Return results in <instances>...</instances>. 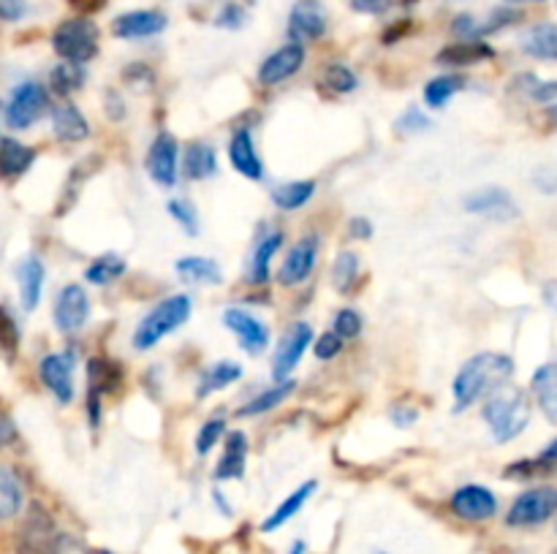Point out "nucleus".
<instances>
[{
    "instance_id": "f257e3e1",
    "label": "nucleus",
    "mask_w": 557,
    "mask_h": 554,
    "mask_svg": "<svg viewBox=\"0 0 557 554\" xmlns=\"http://www.w3.org/2000/svg\"><path fill=\"white\" fill-rule=\"evenodd\" d=\"M514 375V362L506 353H476L473 358L463 364V369L457 373L452 383L454 394V411L463 413L468 411L473 402H479L481 396H490L492 391L506 386V380Z\"/></svg>"
},
{
    "instance_id": "f03ea898",
    "label": "nucleus",
    "mask_w": 557,
    "mask_h": 554,
    "mask_svg": "<svg viewBox=\"0 0 557 554\" xmlns=\"http://www.w3.org/2000/svg\"><path fill=\"white\" fill-rule=\"evenodd\" d=\"M481 416H484L492 438H495L497 443H508V440L522 435V429L528 427V394H524L522 389H517V386H501V389H495L486 396L484 407H481Z\"/></svg>"
},
{
    "instance_id": "7ed1b4c3",
    "label": "nucleus",
    "mask_w": 557,
    "mask_h": 554,
    "mask_svg": "<svg viewBox=\"0 0 557 554\" xmlns=\"http://www.w3.org/2000/svg\"><path fill=\"white\" fill-rule=\"evenodd\" d=\"M188 318H191V299H188L186 293L164 299V302L155 304V307L144 315L142 324L137 326V331H134V348H137V351H150V348L159 345L166 335L180 329Z\"/></svg>"
},
{
    "instance_id": "20e7f679",
    "label": "nucleus",
    "mask_w": 557,
    "mask_h": 554,
    "mask_svg": "<svg viewBox=\"0 0 557 554\" xmlns=\"http://www.w3.org/2000/svg\"><path fill=\"white\" fill-rule=\"evenodd\" d=\"M52 49L66 63L85 65L88 60H93L99 54V27L88 16L61 22L55 27V33H52Z\"/></svg>"
},
{
    "instance_id": "39448f33",
    "label": "nucleus",
    "mask_w": 557,
    "mask_h": 554,
    "mask_svg": "<svg viewBox=\"0 0 557 554\" xmlns=\"http://www.w3.org/2000/svg\"><path fill=\"white\" fill-rule=\"evenodd\" d=\"M14 554H61V532L45 505L34 503L14 541Z\"/></svg>"
},
{
    "instance_id": "423d86ee",
    "label": "nucleus",
    "mask_w": 557,
    "mask_h": 554,
    "mask_svg": "<svg viewBox=\"0 0 557 554\" xmlns=\"http://www.w3.org/2000/svg\"><path fill=\"white\" fill-rule=\"evenodd\" d=\"M557 514V489L535 487L519 494L506 514L508 527H535Z\"/></svg>"
},
{
    "instance_id": "0eeeda50",
    "label": "nucleus",
    "mask_w": 557,
    "mask_h": 554,
    "mask_svg": "<svg viewBox=\"0 0 557 554\" xmlns=\"http://www.w3.org/2000/svg\"><path fill=\"white\" fill-rule=\"evenodd\" d=\"M50 112V92L39 81H25L12 92L7 103V125L14 130H25L39 117Z\"/></svg>"
},
{
    "instance_id": "6e6552de",
    "label": "nucleus",
    "mask_w": 557,
    "mask_h": 554,
    "mask_svg": "<svg viewBox=\"0 0 557 554\" xmlns=\"http://www.w3.org/2000/svg\"><path fill=\"white\" fill-rule=\"evenodd\" d=\"M144 163H148V174L153 177V182H159L161 188H175L177 174H180V144L169 130H161L155 136Z\"/></svg>"
},
{
    "instance_id": "1a4fd4ad",
    "label": "nucleus",
    "mask_w": 557,
    "mask_h": 554,
    "mask_svg": "<svg viewBox=\"0 0 557 554\" xmlns=\"http://www.w3.org/2000/svg\"><path fill=\"white\" fill-rule=\"evenodd\" d=\"M311 342H313V329L311 324H305V320H302V324H294L283 337H280L278 351H275V358H273L275 383L289 380V375L294 373V367L300 364V358L305 356Z\"/></svg>"
},
{
    "instance_id": "9d476101",
    "label": "nucleus",
    "mask_w": 557,
    "mask_h": 554,
    "mask_svg": "<svg viewBox=\"0 0 557 554\" xmlns=\"http://www.w3.org/2000/svg\"><path fill=\"white\" fill-rule=\"evenodd\" d=\"M463 204H465V212H470V215L490 217V221H497V223H508L519 217L517 201H514L511 193L503 188L476 190V193L465 196Z\"/></svg>"
},
{
    "instance_id": "9b49d317",
    "label": "nucleus",
    "mask_w": 557,
    "mask_h": 554,
    "mask_svg": "<svg viewBox=\"0 0 557 554\" xmlns=\"http://www.w3.org/2000/svg\"><path fill=\"white\" fill-rule=\"evenodd\" d=\"M318 248H321V242H318L316 234H307V237H302L300 242L289 250V255H286L283 264H280V269H278L280 286L294 288V286H300V282H305L307 277H311L313 266H316Z\"/></svg>"
},
{
    "instance_id": "f8f14e48",
    "label": "nucleus",
    "mask_w": 557,
    "mask_h": 554,
    "mask_svg": "<svg viewBox=\"0 0 557 554\" xmlns=\"http://www.w3.org/2000/svg\"><path fill=\"white\" fill-rule=\"evenodd\" d=\"M74 369H77V356L72 351L50 353V356H45V362L39 367L45 386L63 405H68L74 400Z\"/></svg>"
},
{
    "instance_id": "ddd939ff",
    "label": "nucleus",
    "mask_w": 557,
    "mask_h": 554,
    "mask_svg": "<svg viewBox=\"0 0 557 554\" xmlns=\"http://www.w3.org/2000/svg\"><path fill=\"white\" fill-rule=\"evenodd\" d=\"M90 318V297L83 286L72 282L55 299V326L63 335H74Z\"/></svg>"
},
{
    "instance_id": "4468645a",
    "label": "nucleus",
    "mask_w": 557,
    "mask_h": 554,
    "mask_svg": "<svg viewBox=\"0 0 557 554\" xmlns=\"http://www.w3.org/2000/svg\"><path fill=\"white\" fill-rule=\"evenodd\" d=\"M452 511L465 521H486L497 514V498L486 487L468 483L452 494Z\"/></svg>"
},
{
    "instance_id": "2eb2a0df",
    "label": "nucleus",
    "mask_w": 557,
    "mask_h": 554,
    "mask_svg": "<svg viewBox=\"0 0 557 554\" xmlns=\"http://www.w3.org/2000/svg\"><path fill=\"white\" fill-rule=\"evenodd\" d=\"M327 30V11L318 0H296L289 16V38L294 43L316 41Z\"/></svg>"
},
{
    "instance_id": "dca6fc26",
    "label": "nucleus",
    "mask_w": 557,
    "mask_h": 554,
    "mask_svg": "<svg viewBox=\"0 0 557 554\" xmlns=\"http://www.w3.org/2000/svg\"><path fill=\"white\" fill-rule=\"evenodd\" d=\"M169 20H166L164 11L155 9H139V11H126V14L117 16L112 22V33L117 38H128V41H137V38H150L159 36L166 30Z\"/></svg>"
},
{
    "instance_id": "f3484780",
    "label": "nucleus",
    "mask_w": 557,
    "mask_h": 554,
    "mask_svg": "<svg viewBox=\"0 0 557 554\" xmlns=\"http://www.w3.org/2000/svg\"><path fill=\"white\" fill-rule=\"evenodd\" d=\"M224 324L229 326L237 337H240V345L245 353L256 356V353L267 351L269 329L256 318V315L245 313V310H240V307H229L224 313Z\"/></svg>"
},
{
    "instance_id": "a211bd4d",
    "label": "nucleus",
    "mask_w": 557,
    "mask_h": 554,
    "mask_svg": "<svg viewBox=\"0 0 557 554\" xmlns=\"http://www.w3.org/2000/svg\"><path fill=\"white\" fill-rule=\"evenodd\" d=\"M305 65V47L302 43H286L278 52L269 54L262 65H258V81L262 85H280V81L291 79L296 71Z\"/></svg>"
},
{
    "instance_id": "6ab92c4d",
    "label": "nucleus",
    "mask_w": 557,
    "mask_h": 554,
    "mask_svg": "<svg viewBox=\"0 0 557 554\" xmlns=\"http://www.w3.org/2000/svg\"><path fill=\"white\" fill-rule=\"evenodd\" d=\"M229 161L242 177L248 179H264V163L256 152V141L248 128H240L229 141Z\"/></svg>"
},
{
    "instance_id": "aec40b11",
    "label": "nucleus",
    "mask_w": 557,
    "mask_h": 554,
    "mask_svg": "<svg viewBox=\"0 0 557 554\" xmlns=\"http://www.w3.org/2000/svg\"><path fill=\"white\" fill-rule=\"evenodd\" d=\"M52 130H55L58 139L68 141V144H77V141H85L90 136V125L85 114L68 101L58 103L52 109Z\"/></svg>"
},
{
    "instance_id": "412c9836",
    "label": "nucleus",
    "mask_w": 557,
    "mask_h": 554,
    "mask_svg": "<svg viewBox=\"0 0 557 554\" xmlns=\"http://www.w3.org/2000/svg\"><path fill=\"white\" fill-rule=\"evenodd\" d=\"M495 58V49L484 41H457L448 43L438 52V63L452 65V68H463V65H476L484 63V60Z\"/></svg>"
},
{
    "instance_id": "4be33fe9",
    "label": "nucleus",
    "mask_w": 557,
    "mask_h": 554,
    "mask_svg": "<svg viewBox=\"0 0 557 554\" xmlns=\"http://www.w3.org/2000/svg\"><path fill=\"white\" fill-rule=\"evenodd\" d=\"M17 280H20V299H23V307L30 313V310L39 307L41 291H45V264H41L39 259H34V255H28V259L20 264Z\"/></svg>"
},
{
    "instance_id": "5701e85b",
    "label": "nucleus",
    "mask_w": 557,
    "mask_h": 554,
    "mask_svg": "<svg viewBox=\"0 0 557 554\" xmlns=\"http://www.w3.org/2000/svg\"><path fill=\"white\" fill-rule=\"evenodd\" d=\"M245 459H248V440L242 432H231L226 438L224 456H220L218 467H215V478L218 481H231V478H242L245 473Z\"/></svg>"
},
{
    "instance_id": "b1692460",
    "label": "nucleus",
    "mask_w": 557,
    "mask_h": 554,
    "mask_svg": "<svg viewBox=\"0 0 557 554\" xmlns=\"http://www.w3.org/2000/svg\"><path fill=\"white\" fill-rule=\"evenodd\" d=\"M530 389H533V396L541 411H544V416L557 421V362L535 369L533 380H530Z\"/></svg>"
},
{
    "instance_id": "393cba45",
    "label": "nucleus",
    "mask_w": 557,
    "mask_h": 554,
    "mask_svg": "<svg viewBox=\"0 0 557 554\" xmlns=\"http://www.w3.org/2000/svg\"><path fill=\"white\" fill-rule=\"evenodd\" d=\"M36 161V152L28 144L17 139H3L0 141V177L14 179L23 177Z\"/></svg>"
},
{
    "instance_id": "a878e982",
    "label": "nucleus",
    "mask_w": 557,
    "mask_h": 554,
    "mask_svg": "<svg viewBox=\"0 0 557 554\" xmlns=\"http://www.w3.org/2000/svg\"><path fill=\"white\" fill-rule=\"evenodd\" d=\"M313 492H316V481H305L300 489H294V492H291L289 498H286L283 503H280L278 508H275L273 514H269L267 519H264L262 530L264 532H275V530H278V527H283L286 521L294 519V516L300 514L302 508H305V503H307V500H311Z\"/></svg>"
},
{
    "instance_id": "bb28decb",
    "label": "nucleus",
    "mask_w": 557,
    "mask_h": 554,
    "mask_svg": "<svg viewBox=\"0 0 557 554\" xmlns=\"http://www.w3.org/2000/svg\"><path fill=\"white\" fill-rule=\"evenodd\" d=\"M123 383V369L117 367V362L112 358H90L88 362V391H96V394H112V391L121 389Z\"/></svg>"
},
{
    "instance_id": "cd10ccee",
    "label": "nucleus",
    "mask_w": 557,
    "mask_h": 554,
    "mask_svg": "<svg viewBox=\"0 0 557 554\" xmlns=\"http://www.w3.org/2000/svg\"><path fill=\"white\" fill-rule=\"evenodd\" d=\"M522 49L530 58L557 60V25L555 22H541L533 25L522 38Z\"/></svg>"
},
{
    "instance_id": "c85d7f7f",
    "label": "nucleus",
    "mask_w": 557,
    "mask_h": 554,
    "mask_svg": "<svg viewBox=\"0 0 557 554\" xmlns=\"http://www.w3.org/2000/svg\"><path fill=\"white\" fill-rule=\"evenodd\" d=\"M182 172L188 179H207L218 172V155L204 141H193L188 144L186 155H182Z\"/></svg>"
},
{
    "instance_id": "c756f323",
    "label": "nucleus",
    "mask_w": 557,
    "mask_h": 554,
    "mask_svg": "<svg viewBox=\"0 0 557 554\" xmlns=\"http://www.w3.org/2000/svg\"><path fill=\"white\" fill-rule=\"evenodd\" d=\"M25 492L12 467L0 465V521L14 519L23 511Z\"/></svg>"
},
{
    "instance_id": "7c9ffc66",
    "label": "nucleus",
    "mask_w": 557,
    "mask_h": 554,
    "mask_svg": "<svg viewBox=\"0 0 557 554\" xmlns=\"http://www.w3.org/2000/svg\"><path fill=\"white\" fill-rule=\"evenodd\" d=\"M294 380H280V383H275L273 389L262 391L258 396H253L251 402H245V405L237 411V416L240 418H251V416H262V413H269L273 407L283 405L286 400H289L291 394H294Z\"/></svg>"
},
{
    "instance_id": "2f4dec72",
    "label": "nucleus",
    "mask_w": 557,
    "mask_h": 554,
    "mask_svg": "<svg viewBox=\"0 0 557 554\" xmlns=\"http://www.w3.org/2000/svg\"><path fill=\"white\" fill-rule=\"evenodd\" d=\"M557 473V438L541 451L533 459H522L517 465L506 467L508 478H535V476H555Z\"/></svg>"
},
{
    "instance_id": "473e14b6",
    "label": "nucleus",
    "mask_w": 557,
    "mask_h": 554,
    "mask_svg": "<svg viewBox=\"0 0 557 554\" xmlns=\"http://www.w3.org/2000/svg\"><path fill=\"white\" fill-rule=\"evenodd\" d=\"M313 193H316V182H313V179H294V182L278 185V188L273 190V201L278 210L291 212L305 206L307 201L313 199Z\"/></svg>"
},
{
    "instance_id": "72a5a7b5",
    "label": "nucleus",
    "mask_w": 557,
    "mask_h": 554,
    "mask_svg": "<svg viewBox=\"0 0 557 554\" xmlns=\"http://www.w3.org/2000/svg\"><path fill=\"white\" fill-rule=\"evenodd\" d=\"M177 272H180L182 280L188 282H213V286H218L220 280H224V272H220V266L215 264V261L210 259H202V255H186V259L177 261Z\"/></svg>"
},
{
    "instance_id": "f704fd0d",
    "label": "nucleus",
    "mask_w": 557,
    "mask_h": 554,
    "mask_svg": "<svg viewBox=\"0 0 557 554\" xmlns=\"http://www.w3.org/2000/svg\"><path fill=\"white\" fill-rule=\"evenodd\" d=\"M280 248H283V234L280 231H273L267 239H262L251 259V277H248V280L256 282V286L267 282L269 264H273V259L278 255Z\"/></svg>"
},
{
    "instance_id": "c9c22d12",
    "label": "nucleus",
    "mask_w": 557,
    "mask_h": 554,
    "mask_svg": "<svg viewBox=\"0 0 557 554\" xmlns=\"http://www.w3.org/2000/svg\"><path fill=\"white\" fill-rule=\"evenodd\" d=\"M240 375H242V367L237 362H218V364H213V367H210L207 373L202 375V380H199L197 394L199 396H207V394H213V391L226 389V386H229V383L240 380Z\"/></svg>"
},
{
    "instance_id": "e433bc0d",
    "label": "nucleus",
    "mask_w": 557,
    "mask_h": 554,
    "mask_svg": "<svg viewBox=\"0 0 557 554\" xmlns=\"http://www.w3.org/2000/svg\"><path fill=\"white\" fill-rule=\"evenodd\" d=\"M465 87V79L457 74L438 76V79H430L425 85V103L430 109H443L459 90Z\"/></svg>"
},
{
    "instance_id": "4c0bfd02",
    "label": "nucleus",
    "mask_w": 557,
    "mask_h": 554,
    "mask_svg": "<svg viewBox=\"0 0 557 554\" xmlns=\"http://www.w3.org/2000/svg\"><path fill=\"white\" fill-rule=\"evenodd\" d=\"M123 272H126V261L117 253H106L99 255V259L88 266L85 277H88V282H93V286H110L117 277H123Z\"/></svg>"
},
{
    "instance_id": "58836bf2",
    "label": "nucleus",
    "mask_w": 557,
    "mask_h": 554,
    "mask_svg": "<svg viewBox=\"0 0 557 554\" xmlns=\"http://www.w3.org/2000/svg\"><path fill=\"white\" fill-rule=\"evenodd\" d=\"M356 280H359V255L351 253V250H343V253H338V259L332 264V286L340 293H349L356 286Z\"/></svg>"
},
{
    "instance_id": "ea45409f",
    "label": "nucleus",
    "mask_w": 557,
    "mask_h": 554,
    "mask_svg": "<svg viewBox=\"0 0 557 554\" xmlns=\"http://www.w3.org/2000/svg\"><path fill=\"white\" fill-rule=\"evenodd\" d=\"M50 81H52V90H55L58 96H72V92H77L79 87L85 85L83 65L66 63V60H63L61 65H55V68H52Z\"/></svg>"
},
{
    "instance_id": "a19ab883",
    "label": "nucleus",
    "mask_w": 557,
    "mask_h": 554,
    "mask_svg": "<svg viewBox=\"0 0 557 554\" xmlns=\"http://www.w3.org/2000/svg\"><path fill=\"white\" fill-rule=\"evenodd\" d=\"M324 85H327L332 92L345 96V92H354L356 87H359V79H356V74L349 68V65L332 63L327 68V74H324Z\"/></svg>"
},
{
    "instance_id": "79ce46f5",
    "label": "nucleus",
    "mask_w": 557,
    "mask_h": 554,
    "mask_svg": "<svg viewBox=\"0 0 557 554\" xmlns=\"http://www.w3.org/2000/svg\"><path fill=\"white\" fill-rule=\"evenodd\" d=\"M166 212H169V215L175 217L177 223H180V228L188 234V237H197V234H199V217H197V210H193L191 201H188V199H169V204H166Z\"/></svg>"
},
{
    "instance_id": "37998d69",
    "label": "nucleus",
    "mask_w": 557,
    "mask_h": 554,
    "mask_svg": "<svg viewBox=\"0 0 557 554\" xmlns=\"http://www.w3.org/2000/svg\"><path fill=\"white\" fill-rule=\"evenodd\" d=\"M332 326H334V335L340 337V340H356V337L362 335V326H365V320H362V315L356 313V310H351V307H345V310H340L338 315H334V320H332Z\"/></svg>"
},
{
    "instance_id": "c03bdc74",
    "label": "nucleus",
    "mask_w": 557,
    "mask_h": 554,
    "mask_svg": "<svg viewBox=\"0 0 557 554\" xmlns=\"http://www.w3.org/2000/svg\"><path fill=\"white\" fill-rule=\"evenodd\" d=\"M20 348V329L14 324L12 313L7 307H0V351L7 356H14Z\"/></svg>"
},
{
    "instance_id": "a18cd8bd",
    "label": "nucleus",
    "mask_w": 557,
    "mask_h": 554,
    "mask_svg": "<svg viewBox=\"0 0 557 554\" xmlns=\"http://www.w3.org/2000/svg\"><path fill=\"white\" fill-rule=\"evenodd\" d=\"M224 429H226V421L224 418H210L207 424H204L202 429H199V438H197V451L199 454H210V451L218 445V440L224 438Z\"/></svg>"
},
{
    "instance_id": "49530a36",
    "label": "nucleus",
    "mask_w": 557,
    "mask_h": 554,
    "mask_svg": "<svg viewBox=\"0 0 557 554\" xmlns=\"http://www.w3.org/2000/svg\"><path fill=\"white\" fill-rule=\"evenodd\" d=\"M522 79L528 81V85H524V90H528V96L533 98L535 103H546V106H549V103L557 101V81L555 79L541 81L530 74H524Z\"/></svg>"
},
{
    "instance_id": "de8ad7c7",
    "label": "nucleus",
    "mask_w": 557,
    "mask_h": 554,
    "mask_svg": "<svg viewBox=\"0 0 557 554\" xmlns=\"http://www.w3.org/2000/svg\"><path fill=\"white\" fill-rule=\"evenodd\" d=\"M430 125H432L430 117H427V114L416 106H410L408 112H403V117L397 119L400 134H421V130H427Z\"/></svg>"
},
{
    "instance_id": "09e8293b",
    "label": "nucleus",
    "mask_w": 557,
    "mask_h": 554,
    "mask_svg": "<svg viewBox=\"0 0 557 554\" xmlns=\"http://www.w3.org/2000/svg\"><path fill=\"white\" fill-rule=\"evenodd\" d=\"M245 20H248L245 9H242V5H237V3H229V5H224V9H220L218 16H215V25L224 27V30H237V27L245 25Z\"/></svg>"
},
{
    "instance_id": "8fccbe9b",
    "label": "nucleus",
    "mask_w": 557,
    "mask_h": 554,
    "mask_svg": "<svg viewBox=\"0 0 557 554\" xmlns=\"http://www.w3.org/2000/svg\"><path fill=\"white\" fill-rule=\"evenodd\" d=\"M340 351H343V340H340L334 331H327V335H321L316 340V356L318 358H334Z\"/></svg>"
},
{
    "instance_id": "3c124183",
    "label": "nucleus",
    "mask_w": 557,
    "mask_h": 554,
    "mask_svg": "<svg viewBox=\"0 0 557 554\" xmlns=\"http://www.w3.org/2000/svg\"><path fill=\"white\" fill-rule=\"evenodd\" d=\"M28 14V0H0V22H20Z\"/></svg>"
},
{
    "instance_id": "603ef678",
    "label": "nucleus",
    "mask_w": 557,
    "mask_h": 554,
    "mask_svg": "<svg viewBox=\"0 0 557 554\" xmlns=\"http://www.w3.org/2000/svg\"><path fill=\"white\" fill-rule=\"evenodd\" d=\"M394 0H351V9L359 14H387Z\"/></svg>"
},
{
    "instance_id": "864d4df0",
    "label": "nucleus",
    "mask_w": 557,
    "mask_h": 554,
    "mask_svg": "<svg viewBox=\"0 0 557 554\" xmlns=\"http://www.w3.org/2000/svg\"><path fill=\"white\" fill-rule=\"evenodd\" d=\"M416 416H419V413H416V407H410V405H400L392 411V421L397 424L400 429H405L408 424H414Z\"/></svg>"
},
{
    "instance_id": "5fc2aeb1",
    "label": "nucleus",
    "mask_w": 557,
    "mask_h": 554,
    "mask_svg": "<svg viewBox=\"0 0 557 554\" xmlns=\"http://www.w3.org/2000/svg\"><path fill=\"white\" fill-rule=\"evenodd\" d=\"M535 185H539L544 193H557V174L549 172V168H541V172L535 174Z\"/></svg>"
},
{
    "instance_id": "6e6d98bb",
    "label": "nucleus",
    "mask_w": 557,
    "mask_h": 554,
    "mask_svg": "<svg viewBox=\"0 0 557 554\" xmlns=\"http://www.w3.org/2000/svg\"><path fill=\"white\" fill-rule=\"evenodd\" d=\"M349 231L354 239H370L372 237V223L365 221V217H354V221H351Z\"/></svg>"
},
{
    "instance_id": "4d7b16f0",
    "label": "nucleus",
    "mask_w": 557,
    "mask_h": 554,
    "mask_svg": "<svg viewBox=\"0 0 557 554\" xmlns=\"http://www.w3.org/2000/svg\"><path fill=\"white\" fill-rule=\"evenodd\" d=\"M14 438H17V429H14V424L0 413V445L12 443Z\"/></svg>"
},
{
    "instance_id": "13d9d810",
    "label": "nucleus",
    "mask_w": 557,
    "mask_h": 554,
    "mask_svg": "<svg viewBox=\"0 0 557 554\" xmlns=\"http://www.w3.org/2000/svg\"><path fill=\"white\" fill-rule=\"evenodd\" d=\"M544 297H546V304H552V307H557V280L546 286Z\"/></svg>"
},
{
    "instance_id": "bf43d9fd",
    "label": "nucleus",
    "mask_w": 557,
    "mask_h": 554,
    "mask_svg": "<svg viewBox=\"0 0 557 554\" xmlns=\"http://www.w3.org/2000/svg\"><path fill=\"white\" fill-rule=\"evenodd\" d=\"M546 117H549L552 123L557 125V101H555V103H549V109H546Z\"/></svg>"
},
{
    "instance_id": "052dcab7",
    "label": "nucleus",
    "mask_w": 557,
    "mask_h": 554,
    "mask_svg": "<svg viewBox=\"0 0 557 554\" xmlns=\"http://www.w3.org/2000/svg\"><path fill=\"white\" fill-rule=\"evenodd\" d=\"M289 554H305V543H294Z\"/></svg>"
},
{
    "instance_id": "680f3d73",
    "label": "nucleus",
    "mask_w": 557,
    "mask_h": 554,
    "mask_svg": "<svg viewBox=\"0 0 557 554\" xmlns=\"http://www.w3.org/2000/svg\"><path fill=\"white\" fill-rule=\"evenodd\" d=\"M508 3H539V0H508Z\"/></svg>"
}]
</instances>
